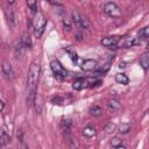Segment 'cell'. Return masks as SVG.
<instances>
[{
	"label": "cell",
	"instance_id": "cell-23",
	"mask_svg": "<svg viewBox=\"0 0 149 149\" xmlns=\"http://www.w3.org/2000/svg\"><path fill=\"white\" fill-rule=\"evenodd\" d=\"M130 130V125L129 123H121L119 127V133L120 134H127Z\"/></svg>",
	"mask_w": 149,
	"mask_h": 149
},
{
	"label": "cell",
	"instance_id": "cell-1",
	"mask_svg": "<svg viewBox=\"0 0 149 149\" xmlns=\"http://www.w3.org/2000/svg\"><path fill=\"white\" fill-rule=\"evenodd\" d=\"M40 72H41V66L37 62H33L29 72H28V78H27V102L28 105H31L35 97H36V87H37V81L40 78Z\"/></svg>",
	"mask_w": 149,
	"mask_h": 149
},
{
	"label": "cell",
	"instance_id": "cell-32",
	"mask_svg": "<svg viewBox=\"0 0 149 149\" xmlns=\"http://www.w3.org/2000/svg\"><path fill=\"white\" fill-rule=\"evenodd\" d=\"M115 149H126V147L121 144V146H118V147H115Z\"/></svg>",
	"mask_w": 149,
	"mask_h": 149
},
{
	"label": "cell",
	"instance_id": "cell-34",
	"mask_svg": "<svg viewBox=\"0 0 149 149\" xmlns=\"http://www.w3.org/2000/svg\"><path fill=\"white\" fill-rule=\"evenodd\" d=\"M80 38H81V36L79 34H77V40H80Z\"/></svg>",
	"mask_w": 149,
	"mask_h": 149
},
{
	"label": "cell",
	"instance_id": "cell-18",
	"mask_svg": "<svg viewBox=\"0 0 149 149\" xmlns=\"http://www.w3.org/2000/svg\"><path fill=\"white\" fill-rule=\"evenodd\" d=\"M115 80H116V83L122 84V85H127L129 83V79L125 73H118L115 76Z\"/></svg>",
	"mask_w": 149,
	"mask_h": 149
},
{
	"label": "cell",
	"instance_id": "cell-26",
	"mask_svg": "<svg viewBox=\"0 0 149 149\" xmlns=\"http://www.w3.org/2000/svg\"><path fill=\"white\" fill-rule=\"evenodd\" d=\"M63 26H64V29L71 30V22H70L69 19H64V20H63Z\"/></svg>",
	"mask_w": 149,
	"mask_h": 149
},
{
	"label": "cell",
	"instance_id": "cell-24",
	"mask_svg": "<svg viewBox=\"0 0 149 149\" xmlns=\"http://www.w3.org/2000/svg\"><path fill=\"white\" fill-rule=\"evenodd\" d=\"M27 5H28V7L30 8V10L33 13H36L37 12V2L36 1H28Z\"/></svg>",
	"mask_w": 149,
	"mask_h": 149
},
{
	"label": "cell",
	"instance_id": "cell-25",
	"mask_svg": "<svg viewBox=\"0 0 149 149\" xmlns=\"http://www.w3.org/2000/svg\"><path fill=\"white\" fill-rule=\"evenodd\" d=\"M63 101H64L63 98H62V97H58V95H57V97H54V98L51 99V102H52L54 105H62Z\"/></svg>",
	"mask_w": 149,
	"mask_h": 149
},
{
	"label": "cell",
	"instance_id": "cell-10",
	"mask_svg": "<svg viewBox=\"0 0 149 149\" xmlns=\"http://www.w3.org/2000/svg\"><path fill=\"white\" fill-rule=\"evenodd\" d=\"M107 105H108V108H109L112 112H118V111H120V108H121L120 101H119L118 99H115V98L109 99L108 102H107Z\"/></svg>",
	"mask_w": 149,
	"mask_h": 149
},
{
	"label": "cell",
	"instance_id": "cell-31",
	"mask_svg": "<svg viewBox=\"0 0 149 149\" xmlns=\"http://www.w3.org/2000/svg\"><path fill=\"white\" fill-rule=\"evenodd\" d=\"M3 108H5V102L0 100V112H1V111H2Z\"/></svg>",
	"mask_w": 149,
	"mask_h": 149
},
{
	"label": "cell",
	"instance_id": "cell-21",
	"mask_svg": "<svg viewBox=\"0 0 149 149\" xmlns=\"http://www.w3.org/2000/svg\"><path fill=\"white\" fill-rule=\"evenodd\" d=\"M61 127L63 128V130L65 132H70L72 128V120L70 119H63L61 122Z\"/></svg>",
	"mask_w": 149,
	"mask_h": 149
},
{
	"label": "cell",
	"instance_id": "cell-29",
	"mask_svg": "<svg viewBox=\"0 0 149 149\" xmlns=\"http://www.w3.org/2000/svg\"><path fill=\"white\" fill-rule=\"evenodd\" d=\"M19 149H29V147L24 142H21V144L19 146Z\"/></svg>",
	"mask_w": 149,
	"mask_h": 149
},
{
	"label": "cell",
	"instance_id": "cell-22",
	"mask_svg": "<svg viewBox=\"0 0 149 149\" xmlns=\"http://www.w3.org/2000/svg\"><path fill=\"white\" fill-rule=\"evenodd\" d=\"M115 129H116V126H115V123H113V122H108V123L104 127V130H105V133H107V134L114 133Z\"/></svg>",
	"mask_w": 149,
	"mask_h": 149
},
{
	"label": "cell",
	"instance_id": "cell-14",
	"mask_svg": "<svg viewBox=\"0 0 149 149\" xmlns=\"http://www.w3.org/2000/svg\"><path fill=\"white\" fill-rule=\"evenodd\" d=\"M140 43H141V41H140L137 37H128V38L126 40L123 47H125V48H129V47L137 45V44H140Z\"/></svg>",
	"mask_w": 149,
	"mask_h": 149
},
{
	"label": "cell",
	"instance_id": "cell-2",
	"mask_svg": "<svg viewBox=\"0 0 149 149\" xmlns=\"http://www.w3.org/2000/svg\"><path fill=\"white\" fill-rule=\"evenodd\" d=\"M71 16H72V21L74 22V24H76L77 27H79L80 29H86V30H88V29L91 28V24H90L88 20H87L85 16H83L78 10L73 9V10L71 12Z\"/></svg>",
	"mask_w": 149,
	"mask_h": 149
},
{
	"label": "cell",
	"instance_id": "cell-20",
	"mask_svg": "<svg viewBox=\"0 0 149 149\" xmlns=\"http://www.w3.org/2000/svg\"><path fill=\"white\" fill-rule=\"evenodd\" d=\"M66 52H68V55L70 56V58L76 63L77 61H78V55H77V52H76V50L72 48V47H66L65 49H64Z\"/></svg>",
	"mask_w": 149,
	"mask_h": 149
},
{
	"label": "cell",
	"instance_id": "cell-12",
	"mask_svg": "<svg viewBox=\"0 0 149 149\" xmlns=\"http://www.w3.org/2000/svg\"><path fill=\"white\" fill-rule=\"evenodd\" d=\"M140 65L143 68V70H148L149 68V54L148 52H144L140 57Z\"/></svg>",
	"mask_w": 149,
	"mask_h": 149
},
{
	"label": "cell",
	"instance_id": "cell-30",
	"mask_svg": "<svg viewBox=\"0 0 149 149\" xmlns=\"http://www.w3.org/2000/svg\"><path fill=\"white\" fill-rule=\"evenodd\" d=\"M50 3L54 5V6H59V7L63 6V3H62V2H58V1H50Z\"/></svg>",
	"mask_w": 149,
	"mask_h": 149
},
{
	"label": "cell",
	"instance_id": "cell-17",
	"mask_svg": "<svg viewBox=\"0 0 149 149\" xmlns=\"http://www.w3.org/2000/svg\"><path fill=\"white\" fill-rule=\"evenodd\" d=\"M148 36H149V28L148 27H143L140 31H139V40L140 41H147L148 40Z\"/></svg>",
	"mask_w": 149,
	"mask_h": 149
},
{
	"label": "cell",
	"instance_id": "cell-15",
	"mask_svg": "<svg viewBox=\"0 0 149 149\" xmlns=\"http://www.w3.org/2000/svg\"><path fill=\"white\" fill-rule=\"evenodd\" d=\"M9 141H10V139H9L8 134L3 129H0V146H6L9 143Z\"/></svg>",
	"mask_w": 149,
	"mask_h": 149
},
{
	"label": "cell",
	"instance_id": "cell-9",
	"mask_svg": "<svg viewBox=\"0 0 149 149\" xmlns=\"http://www.w3.org/2000/svg\"><path fill=\"white\" fill-rule=\"evenodd\" d=\"M1 70H2L3 74H5L7 78H12V77H13V68H12V64H10L8 61L2 62Z\"/></svg>",
	"mask_w": 149,
	"mask_h": 149
},
{
	"label": "cell",
	"instance_id": "cell-8",
	"mask_svg": "<svg viewBox=\"0 0 149 149\" xmlns=\"http://www.w3.org/2000/svg\"><path fill=\"white\" fill-rule=\"evenodd\" d=\"M97 66V61L95 59H84L80 64V68L84 71H91Z\"/></svg>",
	"mask_w": 149,
	"mask_h": 149
},
{
	"label": "cell",
	"instance_id": "cell-16",
	"mask_svg": "<svg viewBox=\"0 0 149 149\" xmlns=\"http://www.w3.org/2000/svg\"><path fill=\"white\" fill-rule=\"evenodd\" d=\"M83 134H84L86 137H93V136H95L97 130H95V128H94V127L87 126V127H85V128L83 129Z\"/></svg>",
	"mask_w": 149,
	"mask_h": 149
},
{
	"label": "cell",
	"instance_id": "cell-13",
	"mask_svg": "<svg viewBox=\"0 0 149 149\" xmlns=\"http://www.w3.org/2000/svg\"><path fill=\"white\" fill-rule=\"evenodd\" d=\"M73 88L74 90H77V91H79V90H83L85 86H86V80L84 79V78H78V79H76L74 81H73Z\"/></svg>",
	"mask_w": 149,
	"mask_h": 149
},
{
	"label": "cell",
	"instance_id": "cell-28",
	"mask_svg": "<svg viewBox=\"0 0 149 149\" xmlns=\"http://www.w3.org/2000/svg\"><path fill=\"white\" fill-rule=\"evenodd\" d=\"M17 139L20 140V142H23V133H22V130L17 132Z\"/></svg>",
	"mask_w": 149,
	"mask_h": 149
},
{
	"label": "cell",
	"instance_id": "cell-3",
	"mask_svg": "<svg viewBox=\"0 0 149 149\" xmlns=\"http://www.w3.org/2000/svg\"><path fill=\"white\" fill-rule=\"evenodd\" d=\"M50 68H51V70H52V72H54V74H55V77H57V79H59V80H61L62 78H64V77L68 76V71L63 68V65H62L57 59L51 61Z\"/></svg>",
	"mask_w": 149,
	"mask_h": 149
},
{
	"label": "cell",
	"instance_id": "cell-5",
	"mask_svg": "<svg viewBox=\"0 0 149 149\" xmlns=\"http://www.w3.org/2000/svg\"><path fill=\"white\" fill-rule=\"evenodd\" d=\"M45 26H47V20H45L42 15H40V19H37V23H36L35 29H34V34H35V36H36L37 38L42 36Z\"/></svg>",
	"mask_w": 149,
	"mask_h": 149
},
{
	"label": "cell",
	"instance_id": "cell-11",
	"mask_svg": "<svg viewBox=\"0 0 149 149\" xmlns=\"http://www.w3.org/2000/svg\"><path fill=\"white\" fill-rule=\"evenodd\" d=\"M20 44H21L23 48H31V40H30V37H29L28 34H22V35H21Z\"/></svg>",
	"mask_w": 149,
	"mask_h": 149
},
{
	"label": "cell",
	"instance_id": "cell-19",
	"mask_svg": "<svg viewBox=\"0 0 149 149\" xmlns=\"http://www.w3.org/2000/svg\"><path fill=\"white\" fill-rule=\"evenodd\" d=\"M90 114L94 118H99L102 115V108L100 106H93L90 108Z\"/></svg>",
	"mask_w": 149,
	"mask_h": 149
},
{
	"label": "cell",
	"instance_id": "cell-7",
	"mask_svg": "<svg viewBox=\"0 0 149 149\" xmlns=\"http://www.w3.org/2000/svg\"><path fill=\"white\" fill-rule=\"evenodd\" d=\"M119 36H107V37H104L101 40V44L106 48H112L114 45H116V43L119 42Z\"/></svg>",
	"mask_w": 149,
	"mask_h": 149
},
{
	"label": "cell",
	"instance_id": "cell-33",
	"mask_svg": "<svg viewBox=\"0 0 149 149\" xmlns=\"http://www.w3.org/2000/svg\"><path fill=\"white\" fill-rule=\"evenodd\" d=\"M125 66H126V64H125V63H122V64H120V65H119V68H120V69H121V68H125Z\"/></svg>",
	"mask_w": 149,
	"mask_h": 149
},
{
	"label": "cell",
	"instance_id": "cell-4",
	"mask_svg": "<svg viewBox=\"0 0 149 149\" xmlns=\"http://www.w3.org/2000/svg\"><path fill=\"white\" fill-rule=\"evenodd\" d=\"M104 12L111 17H119L121 15L120 7L115 2H112V1H108L104 5Z\"/></svg>",
	"mask_w": 149,
	"mask_h": 149
},
{
	"label": "cell",
	"instance_id": "cell-6",
	"mask_svg": "<svg viewBox=\"0 0 149 149\" xmlns=\"http://www.w3.org/2000/svg\"><path fill=\"white\" fill-rule=\"evenodd\" d=\"M13 5H8L7 9H6V17H7V21H8V24L14 28L15 24H16V19H15V12H14V8L12 7Z\"/></svg>",
	"mask_w": 149,
	"mask_h": 149
},
{
	"label": "cell",
	"instance_id": "cell-27",
	"mask_svg": "<svg viewBox=\"0 0 149 149\" xmlns=\"http://www.w3.org/2000/svg\"><path fill=\"white\" fill-rule=\"evenodd\" d=\"M111 143H112V146L118 147V146H121V140H119L118 137H114V139L111 141Z\"/></svg>",
	"mask_w": 149,
	"mask_h": 149
}]
</instances>
